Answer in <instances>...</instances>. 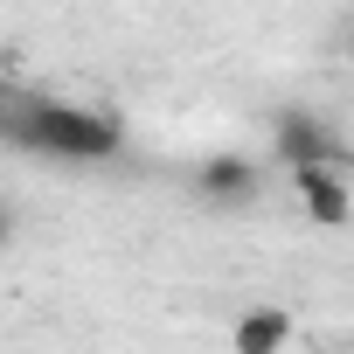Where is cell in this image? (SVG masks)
Segmentation results:
<instances>
[{"mask_svg": "<svg viewBox=\"0 0 354 354\" xmlns=\"http://www.w3.org/2000/svg\"><path fill=\"white\" fill-rule=\"evenodd\" d=\"M0 132H8L15 153L56 160V167H97V160H118V146H125L111 111L56 97V91H28V84H15L0 97Z\"/></svg>", "mask_w": 354, "mask_h": 354, "instance_id": "1", "label": "cell"}, {"mask_svg": "<svg viewBox=\"0 0 354 354\" xmlns=\"http://www.w3.org/2000/svg\"><path fill=\"white\" fill-rule=\"evenodd\" d=\"M285 174H292V188H299V202H306L313 223H347V209H354L347 160H313V167H285Z\"/></svg>", "mask_w": 354, "mask_h": 354, "instance_id": "2", "label": "cell"}, {"mask_svg": "<svg viewBox=\"0 0 354 354\" xmlns=\"http://www.w3.org/2000/svg\"><path fill=\"white\" fill-rule=\"evenodd\" d=\"M347 153V139L326 125V118H313V111H278V160L285 167H313V160H340Z\"/></svg>", "mask_w": 354, "mask_h": 354, "instance_id": "3", "label": "cell"}, {"mask_svg": "<svg viewBox=\"0 0 354 354\" xmlns=\"http://www.w3.org/2000/svg\"><path fill=\"white\" fill-rule=\"evenodd\" d=\"M202 188H209V195H223V202H250L257 167H243V160H209V167H202Z\"/></svg>", "mask_w": 354, "mask_h": 354, "instance_id": "4", "label": "cell"}, {"mask_svg": "<svg viewBox=\"0 0 354 354\" xmlns=\"http://www.w3.org/2000/svg\"><path fill=\"white\" fill-rule=\"evenodd\" d=\"M285 333H292V326H285V313H250V319L236 326V347H243V354H257V347H278Z\"/></svg>", "mask_w": 354, "mask_h": 354, "instance_id": "5", "label": "cell"}, {"mask_svg": "<svg viewBox=\"0 0 354 354\" xmlns=\"http://www.w3.org/2000/svg\"><path fill=\"white\" fill-rule=\"evenodd\" d=\"M340 160H347V174H354V146H347V153H340Z\"/></svg>", "mask_w": 354, "mask_h": 354, "instance_id": "6", "label": "cell"}, {"mask_svg": "<svg viewBox=\"0 0 354 354\" xmlns=\"http://www.w3.org/2000/svg\"><path fill=\"white\" fill-rule=\"evenodd\" d=\"M347 49H354V42H347Z\"/></svg>", "mask_w": 354, "mask_h": 354, "instance_id": "7", "label": "cell"}]
</instances>
